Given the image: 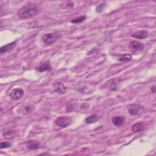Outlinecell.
I'll list each match as a JSON object with an SVG mask.
<instances>
[{"instance_id":"6da1fadb","label":"cell","mask_w":156,"mask_h":156,"mask_svg":"<svg viewBox=\"0 0 156 156\" xmlns=\"http://www.w3.org/2000/svg\"><path fill=\"white\" fill-rule=\"evenodd\" d=\"M39 11V7L37 4L29 3L18 11L17 16L20 19H29L34 17Z\"/></svg>"},{"instance_id":"7a4b0ae2","label":"cell","mask_w":156,"mask_h":156,"mask_svg":"<svg viewBox=\"0 0 156 156\" xmlns=\"http://www.w3.org/2000/svg\"><path fill=\"white\" fill-rule=\"evenodd\" d=\"M61 37V34L57 32H52V33H49L44 34L42 36V40L43 43L46 45H51L54 44L56 41Z\"/></svg>"},{"instance_id":"3957f363","label":"cell","mask_w":156,"mask_h":156,"mask_svg":"<svg viewBox=\"0 0 156 156\" xmlns=\"http://www.w3.org/2000/svg\"><path fill=\"white\" fill-rule=\"evenodd\" d=\"M145 48L143 43L138 42V41H133L129 44L128 48L130 52L136 53L142 51Z\"/></svg>"},{"instance_id":"277c9868","label":"cell","mask_w":156,"mask_h":156,"mask_svg":"<svg viewBox=\"0 0 156 156\" xmlns=\"http://www.w3.org/2000/svg\"><path fill=\"white\" fill-rule=\"evenodd\" d=\"M55 124L61 128H66L71 123V118L67 117H60L57 118L54 121Z\"/></svg>"},{"instance_id":"5b68a950","label":"cell","mask_w":156,"mask_h":156,"mask_svg":"<svg viewBox=\"0 0 156 156\" xmlns=\"http://www.w3.org/2000/svg\"><path fill=\"white\" fill-rule=\"evenodd\" d=\"M24 95V91L22 88H18L13 89L9 94V96L12 100L18 101L20 100Z\"/></svg>"},{"instance_id":"8992f818","label":"cell","mask_w":156,"mask_h":156,"mask_svg":"<svg viewBox=\"0 0 156 156\" xmlns=\"http://www.w3.org/2000/svg\"><path fill=\"white\" fill-rule=\"evenodd\" d=\"M143 110V107L139 104H132L128 109L129 113L132 116H136L141 113Z\"/></svg>"},{"instance_id":"52a82bcc","label":"cell","mask_w":156,"mask_h":156,"mask_svg":"<svg viewBox=\"0 0 156 156\" xmlns=\"http://www.w3.org/2000/svg\"><path fill=\"white\" fill-rule=\"evenodd\" d=\"M53 87L54 91L57 93L62 95L66 93L67 91L66 87H65V85L62 83H54L53 84Z\"/></svg>"},{"instance_id":"ba28073f","label":"cell","mask_w":156,"mask_h":156,"mask_svg":"<svg viewBox=\"0 0 156 156\" xmlns=\"http://www.w3.org/2000/svg\"><path fill=\"white\" fill-rule=\"evenodd\" d=\"M148 36H149L148 32L145 30H142L135 32V33L131 35V37L137 39H145L148 37Z\"/></svg>"},{"instance_id":"9c48e42d","label":"cell","mask_w":156,"mask_h":156,"mask_svg":"<svg viewBox=\"0 0 156 156\" xmlns=\"http://www.w3.org/2000/svg\"><path fill=\"white\" fill-rule=\"evenodd\" d=\"M36 70L38 72H44V71H50L52 70V67L50 63V62L46 61V62L40 65V66L36 68Z\"/></svg>"},{"instance_id":"30bf717a","label":"cell","mask_w":156,"mask_h":156,"mask_svg":"<svg viewBox=\"0 0 156 156\" xmlns=\"http://www.w3.org/2000/svg\"><path fill=\"white\" fill-rule=\"evenodd\" d=\"M27 148L29 150H36L40 147L39 142L34 140H29L26 143Z\"/></svg>"},{"instance_id":"8fae6325","label":"cell","mask_w":156,"mask_h":156,"mask_svg":"<svg viewBox=\"0 0 156 156\" xmlns=\"http://www.w3.org/2000/svg\"><path fill=\"white\" fill-rule=\"evenodd\" d=\"M125 121V118L123 116L115 117L112 119V123L116 126H122Z\"/></svg>"},{"instance_id":"7c38bea8","label":"cell","mask_w":156,"mask_h":156,"mask_svg":"<svg viewBox=\"0 0 156 156\" xmlns=\"http://www.w3.org/2000/svg\"><path fill=\"white\" fill-rule=\"evenodd\" d=\"M16 44H17V42H13L11 43H9V44L2 46L1 48H0V53L3 54V53H6L7 51L12 50V49L15 46Z\"/></svg>"},{"instance_id":"4fadbf2b","label":"cell","mask_w":156,"mask_h":156,"mask_svg":"<svg viewBox=\"0 0 156 156\" xmlns=\"http://www.w3.org/2000/svg\"><path fill=\"white\" fill-rule=\"evenodd\" d=\"M145 129V125L143 123L139 122L135 124H134L132 126V128H131V130H132V132H142Z\"/></svg>"},{"instance_id":"5bb4252c","label":"cell","mask_w":156,"mask_h":156,"mask_svg":"<svg viewBox=\"0 0 156 156\" xmlns=\"http://www.w3.org/2000/svg\"><path fill=\"white\" fill-rule=\"evenodd\" d=\"M100 119V117L98 116L97 115H90L88 117H87L85 120V122L87 124H92V123H95L96 121H98Z\"/></svg>"},{"instance_id":"9a60e30c","label":"cell","mask_w":156,"mask_h":156,"mask_svg":"<svg viewBox=\"0 0 156 156\" xmlns=\"http://www.w3.org/2000/svg\"><path fill=\"white\" fill-rule=\"evenodd\" d=\"M61 7L62 8V9H71L74 7V3L70 1H63L62 3L60 5Z\"/></svg>"},{"instance_id":"2e32d148","label":"cell","mask_w":156,"mask_h":156,"mask_svg":"<svg viewBox=\"0 0 156 156\" xmlns=\"http://www.w3.org/2000/svg\"><path fill=\"white\" fill-rule=\"evenodd\" d=\"M132 59V56L129 54H125L121 56V57L119 58V61L123 62H127L130 61Z\"/></svg>"},{"instance_id":"e0dca14e","label":"cell","mask_w":156,"mask_h":156,"mask_svg":"<svg viewBox=\"0 0 156 156\" xmlns=\"http://www.w3.org/2000/svg\"><path fill=\"white\" fill-rule=\"evenodd\" d=\"M87 19V16L86 15H83V16H80V17H77L75 19H73L71 22L72 23H75V24H77V23H80L82 22H83L84 21H85V20Z\"/></svg>"},{"instance_id":"ac0fdd59","label":"cell","mask_w":156,"mask_h":156,"mask_svg":"<svg viewBox=\"0 0 156 156\" xmlns=\"http://www.w3.org/2000/svg\"><path fill=\"white\" fill-rule=\"evenodd\" d=\"M4 136L6 138L11 139L15 137V134L13 131H9V132H7L5 134H4Z\"/></svg>"},{"instance_id":"d6986e66","label":"cell","mask_w":156,"mask_h":156,"mask_svg":"<svg viewBox=\"0 0 156 156\" xmlns=\"http://www.w3.org/2000/svg\"><path fill=\"white\" fill-rule=\"evenodd\" d=\"M105 6V3H103V4H100L99 6H98L96 7V12L97 13L102 12L104 9Z\"/></svg>"},{"instance_id":"ffe728a7","label":"cell","mask_w":156,"mask_h":156,"mask_svg":"<svg viewBox=\"0 0 156 156\" xmlns=\"http://www.w3.org/2000/svg\"><path fill=\"white\" fill-rule=\"evenodd\" d=\"M0 146H1V149H4V148H7V147H9L11 146V144L9 142H1V144H0Z\"/></svg>"},{"instance_id":"44dd1931","label":"cell","mask_w":156,"mask_h":156,"mask_svg":"<svg viewBox=\"0 0 156 156\" xmlns=\"http://www.w3.org/2000/svg\"><path fill=\"white\" fill-rule=\"evenodd\" d=\"M151 92L153 93H155V85H154L153 86H152L151 87Z\"/></svg>"}]
</instances>
